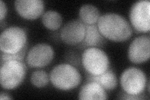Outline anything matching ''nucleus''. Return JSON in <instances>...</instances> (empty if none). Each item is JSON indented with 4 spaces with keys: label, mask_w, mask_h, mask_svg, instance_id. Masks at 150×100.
Returning a JSON list of instances; mask_svg holds the SVG:
<instances>
[{
    "label": "nucleus",
    "mask_w": 150,
    "mask_h": 100,
    "mask_svg": "<svg viewBox=\"0 0 150 100\" xmlns=\"http://www.w3.org/2000/svg\"><path fill=\"white\" fill-rule=\"evenodd\" d=\"M101 35L114 42H124L132 36L130 23L122 15L115 13H106L101 15L96 24Z\"/></svg>",
    "instance_id": "obj_1"
},
{
    "label": "nucleus",
    "mask_w": 150,
    "mask_h": 100,
    "mask_svg": "<svg viewBox=\"0 0 150 100\" xmlns=\"http://www.w3.org/2000/svg\"><path fill=\"white\" fill-rule=\"evenodd\" d=\"M51 84L56 89L69 91L78 87L81 82V75L73 65L62 63L56 65L50 74Z\"/></svg>",
    "instance_id": "obj_2"
},
{
    "label": "nucleus",
    "mask_w": 150,
    "mask_h": 100,
    "mask_svg": "<svg viewBox=\"0 0 150 100\" xmlns=\"http://www.w3.org/2000/svg\"><path fill=\"white\" fill-rule=\"evenodd\" d=\"M26 74V66L21 61L11 60L1 63L0 83L5 89H13L20 86Z\"/></svg>",
    "instance_id": "obj_3"
},
{
    "label": "nucleus",
    "mask_w": 150,
    "mask_h": 100,
    "mask_svg": "<svg viewBox=\"0 0 150 100\" xmlns=\"http://www.w3.org/2000/svg\"><path fill=\"white\" fill-rule=\"evenodd\" d=\"M81 63L88 74L97 76L104 73L110 69L108 56L100 48L90 47L84 50Z\"/></svg>",
    "instance_id": "obj_4"
},
{
    "label": "nucleus",
    "mask_w": 150,
    "mask_h": 100,
    "mask_svg": "<svg viewBox=\"0 0 150 100\" xmlns=\"http://www.w3.org/2000/svg\"><path fill=\"white\" fill-rule=\"evenodd\" d=\"M27 46V34L23 28L13 26L5 28L0 36V50L6 54H16Z\"/></svg>",
    "instance_id": "obj_5"
},
{
    "label": "nucleus",
    "mask_w": 150,
    "mask_h": 100,
    "mask_svg": "<svg viewBox=\"0 0 150 100\" xmlns=\"http://www.w3.org/2000/svg\"><path fill=\"white\" fill-rule=\"evenodd\" d=\"M120 84L125 93L132 96H140L146 87V75L142 70L129 67L122 73Z\"/></svg>",
    "instance_id": "obj_6"
},
{
    "label": "nucleus",
    "mask_w": 150,
    "mask_h": 100,
    "mask_svg": "<svg viewBox=\"0 0 150 100\" xmlns=\"http://www.w3.org/2000/svg\"><path fill=\"white\" fill-rule=\"evenodd\" d=\"M131 25L139 33H148L150 30V2L140 0L131 6L129 15Z\"/></svg>",
    "instance_id": "obj_7"
},
{
    "label": "nucleus",
    "mask_w": 150,
    "mask_h": 100,
    "mask_svg": "<svg viewBox=\"0 0 150 100\" xmlns=\"http://www.w3.org/2000/svg\"><path fill=\"white\" fill-rule=\"evenodd\" d=\"M54 50L47 43H38L33 46L26 55L27 64L31 68L46 67L53 61Z\"/></svg>",
    "instance_id": "obj_8"
},
{
    "label": "nucleus",
    "mask_w": 150,
    "mask_h": 100,
    "mask_svg": "<svg viewBox=\"0 0 150 100\" xmlns=\"http://www.w3.org/2000/svg\"><path fill=\"white\" fill-rule=\"evenodd\" d=\"M86 33V25L79 20L65 23L60 31L61 40L64 43L74 46L81 44Z\"/></svg>",
    "instance_id": "obj_9"
},
{
    "label": "nucleus",
    "mask_w": 150,
    "mask_h": 100,
    "mask_svg": "<svg viewBox=\"0 0 150 100\" xmlns=\"http://www.w3.org/2000/svg\"><path fill=\"white\" fill-rule=\"evenodd\" d=\"M129 61L134 64H141L147 61L150 56V38L149 36L141 35L131 41L128 50Z\"/></svg>",
    "instance_id": "obj_10"
},
{
    "label": "nucleus",
    "mask_w": 150,
    "mask_h": 100,
    "mask_svg": "<svg viewBox=\"0 0 150 100\" xmlns=\"http://www.w3.org/2000/svg\"><path fill=\"white\" fill-rule=\"evenodd\" d=\"M15 8L18 15L23 18L34 20L43 15L45 4L42 0H16Z\"/></svg>",
    "instance_id": "obj_11"
},
{
    "label": "nucleus",
    "mask_w": 150,
    "mask_h": 100,
    "mask_svg": "<svg viewBox=\"0 0 150 100\" xmlns=\"http://www.w3.org/2000/svg\"><path fill=\"white\" fill-rule=\"evenodd\" d=\"M108 98L106 90L100 84L93 81H89L84 84L78 94V99L81 100H103Z\"/></svg>",
    "instance_id": "obj_12"
},
{
    "label": "nucleus",
    "mask_w": 150,
    "mask_h": 100,
    "mask_svg": "<svg viewBox=\"0 0 150 100\" xmlns=\"http://www.w3.org/2000/svg\"><path fill=\"white\" fill-rule=\"evenodd\" d=\"M104 43L105 38L101 35L96 25H86L85 36L81 43L79 44L81 48H99L103 46Z\"/></svg>",
    "instance_id": "obj_13"
},
{
    "label": "nucleus",
    "mask_w": 150,
    "mask_h": 100,
    "mask_svg": "<svg viewBox=\"0 0 150 100\" xmlns=\"http://www.w3.org/2000/svg\"><path fill=\"white\" fill-rule=\"evenodd\" d=\"M87 81H93L100 84L106 91H111L118 85V79L114 71L109 69L100 75L92 76L88 74Z\"/></svg>",
    "instance_id": "obj_14"
},
{
    "label": "nucleus",
    "mask_w": 150,
    "mask_h": 100,
    "mask_svg": "<svg viewBox=\"0 0 150 100\" xmlns=\"http://www.w3.org/2000/svg\"><path fill=\"white\" fill-rule=\"evenodd\" d=\"M100 16L99 9L93 4H84L79 10V20L85 25H96Z\"/></svg>",
    "instance_id": "obj_15"
},
{
    "label": "nucleus",
    "mask_w": 150,
    "mask_h": 100,
    "mask_svg": "<svg viewBox=\"0 0 150 100\" xmlns=\"http://www.w3.org/2000/svg\"><path fill=\"white\" fill-rule=\"evenodd\" d=\"M42 23L47 29L51 31L57 30L63 23V17L61 14L54 10H48L42 15Z\"/></svg>",
    "instance_id": "obj_16"
},
{
    "label": "nucleus",
    "mask_w": 150,
    "mask_h": 100,
    "mask_svg": "<svg viewBox=\"0 0 150 100\" xmlns=\"http://www.w3.org/2000/svg\"><path fill=\"white\" fill-rule=\"evenodd\" d=\"M50 75L43 70H36L31 75V84L36 88H43L48 85L50 82Z\"/></svg>",
    "instance_id": "obj_17"
},
{
    "label": "nucleus",
    "mask_w": 150,
    "mask_h": 100,
    "mask_svg": "<svg viewBox=\"0 0 150 100\" xmlns=\"http://www.w3.org/2000/svg\"><path fill=\"white\" fill-rule=\"evenodd\" d=\"M27 46L22 51L19 52L16 54H6V53H1V64L4 62L11 60H17V61H23L25 58L26 53Z\"/></svg>",
    "instance_id": "obj_18"
},
{
    "label": "nucleus",
    "mask_w": 150,
    "mask_h": 100,
    "mask_svg": "<svg viewBox=\"0 0 150 100\" xmlns=\"http://www.w3.org/2000/svg\"><path fill=\"white\" fill-rule=\"evenodd\" d=\"M8 12V8L6 3L2 0L0 1V21L2 22L4 18L6 17Z\"/></svg>",
    "instance_id": "obj_19"
},
{
    "label": "nucleus",
    "mask_w": 150,
    "mask_h": 100,
    "mask_svg": "<svg viewBox=\"0 0 150 100\" xmlns=\"http://www.w3.org/2000/svg\"><path fill=\"white\" fill-rule=\"evenodd\" d=\"M121 99H143V98L141 97L140 96H132V95H129L126 93L123 94V97H121Z\"/></svg>",
    "instance_id": "obj_20"
},
{
    "label": "nucleus",
    "mask_w": 150,
    "mask_h": 100,
    "mask_svg": "<svg viewBox=\"0 0 150 100\" xmlns=\"http://www.w3.org/2000/svg\"><path fill=\"white\" fill-rule=\"evenodd\" d=\"M13 98L9 96V94L1 92V94H0V99L1 100H4V99H12Z\"/></svg>",
    "instance_id": "obj_21"
}]
</instances>
